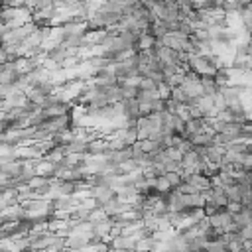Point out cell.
Listing matches in <instances>:
<instances>
[{
    "label": "cell",
    "mask_w": 252,
    "mask_h": 252,
    "mask_svg": "<svg viewBox=\"0 0 252 252\" xmlns=\"http://www.w3.org/2000/svg\"><path fill=\"white\" fill-rule=\"evenodd\" d=\"M211 41H213V45L230 47L236 41V35L232 32H228V30H217V32H211Z\"/></svg>",
    "instance_id": "obj_1"
}]
</instances>
